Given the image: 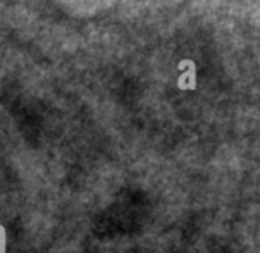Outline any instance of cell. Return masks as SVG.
<instances>
[{
	"label": "cell",
	"instance_id": "obj_1",
	"mask_svg": "<svg viewBox=\"0 0 260 253\" xmlns=\"http://www.w3.org/2000/svg\"><path fill=\"white\" fill-rule=\"evenodd\" d=\"M0 253H7V233L2 224H0Z\"/></svg>",
	"mask_w": 260,
	"mask_h": 253
}]
</instances>
